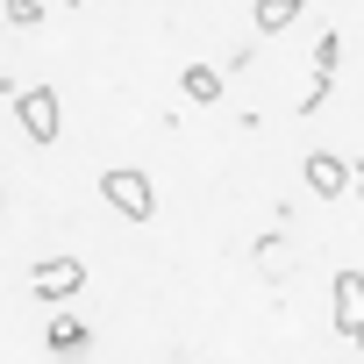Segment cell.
Segmentation results:
<instances>
[{"label":"cell","mask_w":364,"mask_h":364,"mask_svg":"<svg viewBox=\"0 0 364 364\" xmlns=\"http://www.w3.org/2000/svg\"><path fill=\"white\" fill-rule=\"evenodd\" d=\"M100 193H107V208H114V215H129V222H150V215H157V186H150L136 164L100 171Z\"/></svg>","instance_id":"1"},{"label":"cell","mask_w":364,"mask_h":364,"mask_svg":"<svg viewBox=\"0 0 364 364\" xmlns=\"http://www.w3.org/2000/svg\"><path fill=\"white\" fill-rule=\"evenodd\" d=\"M8 93H15V122H22V136H29V143H58V122H65L58 93H50V86H8Z\"/></svg>","instance_id":"2"},{"label":"cell","mask_w":364,"mask_h":364,"mask_svg":"<svg viewBox=\"0 0 364 364\" xmlns=\"http://www.w3.org/2000/svg\"><path fill=\"white\" fill-rule=\"evenodd\" d=\"M29 286H36L43 307H58V300H72V293L86 286V264H79V257H43V264L29 272Z\"/></svg>","instance_id":"3"},{"label":"cell","mask_w":364,"mask_h":364,"mask_svg":"<svg viewBox=\"0 0 364 364\" xmlns=\"http://www.w3.org/2000/svg\"><path fill=\"white\" fill-rule=\"evenodd\" d=\"M328 307H336V336L364 328V272H336V286H328Z\"/></svg>","instance_id":"4"},{"label":"cell","mask_w":364,"mask_h":364,"mask_svg":"<svg viewBox=\"0 0 364 364\" xmlns=\"http://www.w3.org/2000/svg\"><path fill=\"white\" fill-rule=\"evenodd\" d=\"M300 171H307V186H314L321 200H343V186H350V164H343L336 150H307V164H300Z\"/></svg>","instance_id":"5"},{"label":"cell","mask_w":364,"mask_h":364,"mask_svg":"<svg viewBox=\"0 0 364 364\" xmlns=\"http://www.w3.org/2000/svg\"><path fill=\"white\" fill-rule=\"evenodd\" d=\"M250 22H257V36H286V29L300 22V0H257Z\"/></svg>","instance_id":"6"},{"label":"cell","mask_w":364,"mask_h":364,"mask_svg":"<svg viewBox=\"0 0 364 364\" xmlns=\"http://www.w3.org/2000/svg\"><path fill=\"white\" fill-rule=\"evenodd\" d=\"M178 93L200 100V107H215V100H222V72H215V65H186V72H178Z\"/></svg>","instance_id":"7"},{"label":"cell","mask_w":364,"mask_h":364,"mask_svg":"<svg viewBox=\"0 0 364 364\" xmlns=\"http://www.w3.org/2000/svg\"><path fill=\"white\" fill-rule=\"evenodd\" d=\"M43 343H50V357H79L93 336H86V321H72V314H58L50 328H43Z\"/></svg>","instance_id":"8"},{"label":"cell","mask_w":364,"mask_h":364,"mask_svg":"<svg viewBox=\"0 0 364 364\" xmlns=\"http://www.w3.org/2000/svg\"><path fill=\"white\" fill-rule=\"evenodd\" d=\"M336 65H343V29H321V43H314V79H336Z\"/></svg>","instance_id":"9"},{"label":"cell","mask_w":364,"mask_h":364,"mask_svg":"<svg viewBox=\"0 0 364 364\" xmlns=\"http://www.w3.org/2000/svg\"><path fill=\"white\" fill-rule=\"evenodd\" d=\"M0 8H8V22H15V29H36V22H43L36 0H0Z\"/></svg>","instance_id":"10"},{"label":"cell","mask_w":364,"mask_h":364,"mask_svg":"<svg viewBox=\"0 0 364 364\" xmlns=\"http://www.w3.org/2000/svg\"><path fill=\"white\" fill-rule=\"evenodd\" d=\"M350 200H364V157L350 164Z\"/></svg>","instance_id":"11"},{"label":"cell","mask_w":364,"mask_h":364,"mask_svg":"<svg viewBox=\"0 0 364 364\" xmlns=\"http://www.w3.org/2000/svg\"><path fill=\"white\" fill-rule=\"evenodd\" d=\"M343 343H350V350H364V328H350V336H343Z\"/></svg>","instance_id":"12"},{"label":"cell","mask_w":364,"mask_h":364,"mask_svg":"<svg viewBox=\"0 0 364 364\" xmlns=\"http://www.w3.org/2000/svg\"><path fill=\"white\" fill-rule=\"evenodd\" d=\"M65 8H86V0H65Z\"/></svg>","instance_id":"13"}]
</instances>
